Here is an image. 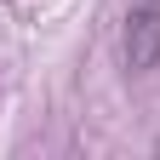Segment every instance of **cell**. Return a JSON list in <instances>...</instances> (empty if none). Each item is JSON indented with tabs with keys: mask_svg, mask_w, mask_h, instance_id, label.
<instances>
[{
	"mask_svg": "<svg viewBox=\"0 0 160 160\" xmlns=\"http://www.w3.org/2000/svg\"><path fill=\"white\" fill-rule=\"evenodd\" d=\"M120 57L132 74L160 63V0H137L126 12V34H120Z\"/></svg>",
	"mask_w": 160,
	"mask_h": 160,
	"instance_id": "obj_1",
	"label": "cell"
}]
</instances>
